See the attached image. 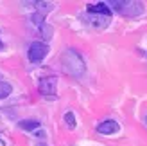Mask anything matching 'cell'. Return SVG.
Returning a JSON list of instances; mask_svg holds the SVG:
<instances>
[{
  "label": "cell",
  "instance_id": "1",
  "mask_svg": "<svg viewBox=\"0 0 147 146\" xmlns=\"http://www.w3.org/2000/svg\"><path fill=\"white\" fill-rule=\"evenodd\" d=\"M61 65H63V70L76 79L83 78L86 72V63L76 49H67L61 54Z\"/></svg>",
  "mask_w": 147,
  "mask_h": 146
},
{
  "label": "cell",
  "instance_id": "2",
  "mask_svg": "<svg viewBox=\"0 0 147 146\" xmlns=\"http://www.w3.org/2000/svg\"><path fill=\"white\" fill-rule=\"evenodd\" d=\"M108 5L109 9L113 7L117 13H120L122 16H127V18L140 16L144 13V4L136 2V0H109Z\"/></svg>",
  "mask_w": 147,
  "mask_h": 146
},
{
  "label": "cell",
  "instance_id": "3",
  "mask_svg": "<svg viewBox=\"0 0 147 146\" xmlns=\"http://www.w3.org/2000/svg\"><path fill=\"white\" fill-rule=\"evenodd\" d=\"M49 54V45L45 42H32L31 45H29V50H27V58H29V61H32V63H40L43 61L47 58Z\"/></svg>",
  "mask_w": 147,
  "mask_h": 146
},
{
  "label": "cell",
  "instance_id": "4",
  "mask_svg": "<svg viewBox=\"0 0 147 146\" xmlns=\"http://www.w3.org/2000/svg\"><path fill=\"white\" fill-rule=\"evenodd\" d=\"M38 90L41 96H56L57 92V78L56 76H47V78H41L40 79V85H38Z\"/></svg>",
  "mask_w": 147,
  "mask_h": 146
},
{
  "label": "cell",
  "instance_id": "5",
  "mask_svg": "<svg viewBox=\"0 0 147 146\" xmlns=\"http://www.w3.org/2000/svg\"><path fill=\"white\" fill-rule=\"evenodd\" d=\"M120 130V125L117 123L115 119H104L102 123L97 125V132L102 134V135H113Z\"/></svg>",
  "mask_w": 147,
  "mask_h": 146
},
{
  "label": "cell",
  "instance_id": "6",
  "mask_svg": "<svg viewBox=\"0 0 147 146\" xmlns=\"http://www.w3.org/2000/svg\"><path fill=\"white\" fill-rule=\"evenodd\" d=\"M86 11H88V14H95V16H106V18H109V14H111V9H109V5H108L106 2L88 4V5H86Z\"/></svg>",
  "mask_w": 147,
  "mask_h": 146
},
{
  "label": "cell",
  "instance_id": "7",
  "mask_svg": "<svg viewBox=\"0 0 147 146\" xmlns=\"http://www.w3.org/2000/svg\"><path fill=\"white\" fill-rule=\"evenodd\" d=\"M18 126L22 130H25V132H36L40 128V121L38 119H24L18 123Z\"/></svg>",
  "mask_w": 147,
  "mask_h": 146
},
{
  "label": "cell",
  "instance_id": "8",
  "mask_svg": "<svg viewBox=\"0 0 147 146\" xmlns=\"http://www.w3.org/2000/svg\"><path fill=\"white\" fill-rule=\"evenodd\" d=\"M32 4L36 5V13L43 14V16L54 9V4H50V2H32Z\"/></svg>",
  "mask_w": 147,
  "mask_h": 146
},
{
  "label": "cell",
  "instance_id": "9",
  "mask_svg": "<svg viewBox=\"0 0 147 146\" xmlns=\"http://www.w3.org/2000/svg\"><path fill=\"white\" fill-rule=\"evenodd\" d=\"M90 16H92V25L99 27V29L106 27L109 24V18H106V16H95V14H90Z\"/></svg>",
  "mask_w": 147,
  "mask_h": 146
},
{
  "label": "cell",
  "instance_id": "10",
  "mask_svg": "<svg viewBox=\"0 0 147 146\" xmlns=\"http://www.w3.org/2000/svg\"><path fill=\"white\" fill-rule=\"evenodd\" d=\"M11 92H13V87L9 83H7V81H0V99L11 96Z\"/></svg>",
  "mask_w": 147,
  "mask_h": 146
},
{
  "label": "cell",
  "instance_id": "11",
  "mask_svg": "<svg viewBox=\"0 0 147 146\" xmlns=\"http://www.w3.org/2000/svg\"><path fill=\"white\" fill-rule=\"evenodd\" d=\"M63 121L67 125V128H70V130L76 128V115H74V112H67L63 115Z\"/></svg>",
  "mask_w": 147,
  "mask_h": 146
},
{
  "label": "cell",
  "instance_id": "12",
  "mask_svg": "<svg viewBox=\"0 0 147 146\" xmlns=\"http://www.w3.org/2000/svg\"><path fill=\"white\" fill-rule=\"evenodd\" d=\"M0 146H13V141L4 132H0Z\"/></svg>",
  "mask_w": 147,
  "mask_h": 146
},
{
  "label": "cell",
  "instance_id": "13",
  "mask_svg": "<svg viewBox=\"0 0 147 146\" xmlns=\"http://www.w3.org/2000/svg\"><path fill=\"white\" fill-rule=\"evenodd\" d=\"M144 123H145V126H147V114H145V117H144Z\"/></svg>",
  "mask_w": 147,
  "mask_h": 146
},
{
  "label": "cell",
  "instance_id": "14",
  "mask_svg": "<svg viewBox=\"0 0 147 146\" xmlns=\"http://www.w3.org/2000/svg\"><path fill=\"white\" fill-rule=\"evenodd\" d=\"M4 47V43H2V40H0V49H2Z\"/></svg>",
  "mask_w": 147,
  "mask_h": 146
},
{
  "label": "cell",
  "instance_id": "15",
  "mask_svg": "<svg viewBox=\"0 0 147 146\" xmlns=\"http://www.w3.org/2000/svg\"><path fill=\"white\" fill-rule=\"evenodd\" d=\"M0 81H2V74H0Z\"/></svg>",
  "mask_w": 147,
  "mask_h": 146
}]
</instances>
